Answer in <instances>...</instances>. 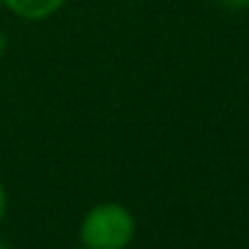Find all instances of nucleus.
I'll use <instances>...</instances> for the list:
<instances>
[{
	"label": "nucleus",
	"mask_w": 249,
	"mask_h": 249,
	"mask_svg": "<svg viewBox=\"0 0 249 249\" xmlns=\"http://www.w3.org/2000/svg\"><path fill=\"white\" fill-rule=\"evenodd\" d=\"M137 236L134 212L121 201H99L78 225V244L86 249H129Z\"/></svg>",
	"instance_id": "f257e3e1"
},
{
	"label": "nucleus",
	"mask_w": 249,
	"mask_h": 249,
	"mask_svg": "<svg viewBox=\"0 0 249 249\" xmlns=\"http://www.w3.org/2000/svg\"><path fill=\"white\" fill-rule=\"evenodd\" d=\"M67 0H3V8L24 22H43L65 8Z\"/></svg>",
	"instance_id": "f03ea898"
},
{
	"label": "nucleus",
	"mask_w": 249,
	"mask_h": 249,
	"mask_svg": "<svg viewBox=\"0 0 249 249\" xmlns=\"http://www.w3.org/2000/svg\"><path fill=\"white\" fill-rule=\"evenodd\" d=\"M6 209H8V193H6V185L0 182V222L6 220Z\"/></svg>",
	"instance_id": "7ed1b4c3"
},
{
	"label": "nucleus",
	"mask_w": 249,
	"mask_h": 249,
	"mask_svg": "<svg viewBox=\"0 0 249 249\" xmlns=\"http://www.w3.org/2000/svg\"><path fill=\"white\" fill-rule=\"evenodd\" d=\"M225 6H231V8H247L249 6V0H222Z\"/></svg>",
	"instance_id": "20e7f679"
},
{
	"label": "nucleus",
	"mask_w": 249,
	"mask_h": 249,
	"mask_svg": "<svg viewBox=\"0 0 249 249\" xmlns=\"http://www.w3.org/2000/svg\"><path fill=\"white\" fill-rule=\"evenodd\" d=\"M6 51H8V38H6L3 33H0V59L6 56Z\"/></svg>",
	"instance_id": "39448f33"
},
{
	"label": "nucleus",
	"mask_w": 249,
	"mask_h": 249,
	"mask_svg": "<svg viewBox=\"0 0 249 249\" xmlns=\"http://www.w3.org/2000/svg\"><path fill=\"white\" fill-rule=\"evenodd\" d=\"M0 249H8V247H6V244H3V241H0Z\"/></svg>",
	"instance_id": "423d86ee"
},
{
	"label": "nucleus",
	"mask_w": 249,
	"mask_h": 249,
	"mask_svg": "<svg viewBox=\"0 0 249 249\" xmlns=\"http://www.w3.org/2000/svg\"><path fill=\"white\" fill-rule=\"evenodd\" d=\"M72 249H86V247H81V244H78V247H72Z\"/></svg>",
	"instance_id": "0eeeda50"
},
{
	"label": "nucleus",
	"mask_w": 249,
	"mask_h": 249,
	"mask_svg": "<svg viewBox=\"0 0 249 249\" xmlns=\"http://www.w3.org/2000/svg\"><path fill=\"white\" fill-rule=\"evenodd\" d=\"M0 8H3V0H0Z\"/></svg>",
	"instance_id": "6e6552de"
}]
</instances>
